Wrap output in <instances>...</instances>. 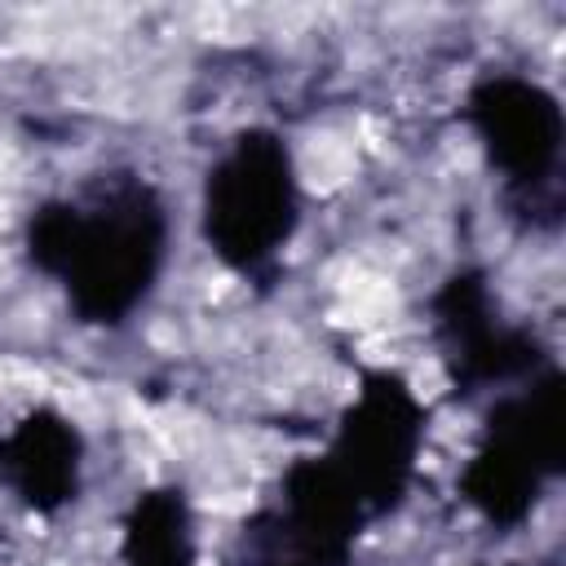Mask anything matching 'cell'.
Wrapping results in <instances>:
<instances>
[{
    "instance_id": "6da1fadb",
    "label": "cell",
    "mask_w": 566,
    "mask_h": 566,
    "mask_svg": "<svg viewBox=\"0 0 566 566\" xmlns=\"http://www.w3.org/2000/svg\"><path fill=\"white\" fill-rule=\"evenodd\" d=\"M168 234L159 186L137 168H106L75 195H49L27 212L22 256L57 283L80 327L119 332L159 287Z\"/></svg>"
},
{
    "instance_id": "7a4b0ae2",
    "label": "cell",
    "mask_w": 566,
    "mask_h": 566,
    "mask_svg": "<svg viewBox=\"0 0 566 566\" xmlns=\"http://www.w3.org/2000/svg\"><path fill=\"white\" fill-rule=\"evenodd\" d=\"M296 230L301 181L287 137L261 124L239 128L203 172L199 234L208 252L256 292H270Z\"/></svg>"
},
{
    "instance_id": "3957f363",
    "label": "cell",
    "mask_w": 566,
    "mask_h": 566,
    "mask_svg": "<svg viewBox=\"0 0 566 566\" xmlns=\"http://www.w3.org/2000/svg\"><path fill=\"white\" fill-rule=\"evenodd\" d=\"M460 119L500 177L504 217L522 234H557L566 221V115L557 93L517 71H486L469 84Z\"/></svg>"
},
{
    "instance_id": "277c9868",
    "label": "cell",
    "mask_w": 566,
    "mask_h": 566,
    "mask_svg": "<svg viewBox=\"0 0 566 566\" xmlns=\"http://www.w3.org/2000/svg\"><path fill=\"white\" fill-rule=\"evenodd\" d=\"M562 367H544L526 385L495 394L482 416L478 447L455 478L460 500L500 535L522 531L544 491L566 473Z\"/></svg>"
},
{
    "instance_id": "5b68a950",
    "label": "cell",
    "mask_w": 566,
    "mask_h": 566,
    "mask_svg": "<svg viewBox=\"0 0 566 566\" xmlns=\"http://www.w3.org/2000/svg\"><path fill=\"white\" fill-rule=\"evenodd\" d=\"M424 438L429 407L416 398L407 376L389 367H363L358 394L336 416V429L318 455L363 504L367 522H380L407 504Z\"/></svg>"
},
{
    "instance_id": "8992f818",
    "label": "cell",
    "mask_w": 566,
    "mask_h": 566,
    "mask_svg": "<svg viewBox=\"0 0 566 566\" xmlns=\"http://www.w3.org/2000/svg\"><path fill=\"white\" fill-rule=\"evenodd\" d=\"M429 336L455 402L509 394L557 363L531 323L504 318L482 265H455L433 287Z\"/></svg>"
},
{
    "instance_id": "52a82bcc",
    "label": "cell",
    "mask_w": 566,
    "mask_h": 566,
    "mask_svg": "<svg viewBox=\"0 0 566 566\" xmlns=\"http://www.w3.org/2000/svg\"><path fill=\"white\" fill-rule=\"evenodd\" d=\"M367 526L363 504L332 464L301 455L283 469L274 495L239 522L230 566H354Z\"/></svg>"
},
{
    "instance_id": "ba28073f",
    "label": "cell",
    "mask_w": 566,
    "mask_h": 566,
    "mask_svg": "<svg viewBox=\"0 0 566 566\" xmlns=\"http://www.w3.org/2000/svg\"><path fill=\"white\" fill-rule=\"evenodd\" d=\"M88 442L57 407H31L0 433V486L35 517H57L84 491Z\"/></svg>"
},
{
    "instance_id": "9c48e42d",
    "label": "cell",
    "mask_w": 566,
    "mask_h": 566,
    "mask_svg": "<svg viewBox=\"0 0 566 566\" xmlns=\"http://www.w3.org/2000/svg\"><path fill=\"white\" fill-rule=\"evenodd\" d=\"M119 566H199V526L186 486L159 482L119 517Z\"/></svg>"
}]
</instances>
